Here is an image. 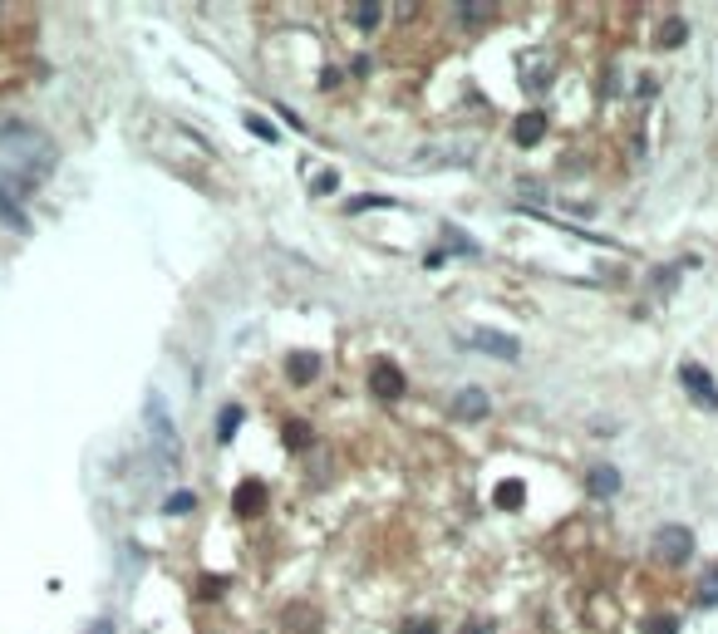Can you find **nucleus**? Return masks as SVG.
<instances>
[{"label":"nucleus","instance_id":"nucleus-5","mask_svg":"<svg viewBox=\"0 0 718 634\" xmlns=\"http://www.w3.org/2000/svg\"><path fill=\"white\" fill-rule=\"evenodd\" d=\"M679 383L694 393V403H699V409L718 413V383L709 379V369H704V364H684V369H679Z\"/></svg>","mask_w":718,"mask_h":634},{"label":"nucleus","instance_id":"nucleus-4","mask_svg":"<svg viewBox=\"0 0 718 634\" xmlns=\"http://www.w3.org/2000/svg\"><path fill=\"white\" fill-rule=\"evenodd\" d=\"M143 418H148V433L158 438V453L178 462V448H182V443H178V428H173V418H168V409H163V399H148V413H143Z\"/></svg>","mask_w":718,"mask_h":634},{"label":"nucleus","instance_id":"nucleus-12","mask_svg":"<svg viewBox=\"0 0 718 634\" xmlns=\"http://www.w3.org/2000/svg\"><path fill=\"white\" fill-rule=\"evenodd\" d=\"M439 158L467 163V158H473V138H463V143H439V148H423V163H439Z\"/></svg>","mask_w":718,"mask_h":634},{"label":"nucleus","instance_id":"nucleus-24","mask_svg":"<svg viewBox=\"0 0 718 634\" xmlns=\"http://www.w3.org/2000/svg\"><path fill=\"white\" fill-rule=\"evenodd\" d=\"M163 506H168V512H192V497H187V492H178V497H168Z\"/></svg>","mask_w":718,"mask_h":634},{"label":"nucleus","instance_id":"nucleus-10","mask_svg":"<svg viewBox=\"0 0 718 634\" xmlns=\"http://www.w3.org/2000/svg\"><path fill=\"white\" fill-rule=\"evenodd\" d=\"M232 506H236V516H256L266 506V487L261 482H242L236 497H232Z\"/></svg>","mask_w":718,"mask_h":634},{"label":"nucleus","instance_id":"nucleus-3","mask_svg":"<svg viewBox=\"0 0 718 634\" xmlns=\"http://www.w3.org/2000/svg\"><path fill=\"white\" fill-rule=\"evenodd\" d=\"M463 345L483 349V355H492V359H522V339L502 335V330H463Z\"/></svg>","mask_w":718,"mask_h":634},{"label":"nucleus","instance_id":"nucleus-25","mask_svg":"<svg viewBox=\"0 0 718 634\" xmlns=\"http://www.w3.org/2000/svg\"><path fill=\"white\" fill-rule=\"evenodd\" d=\"M457 634H492V625H487V620H467V625L457 630Z\"/></svg>","mask_w":718,"mask_h":634},{"label":"nucleus","instance_id":"nucleus-11","mask_svg":"<svg viewBox=\"0 0 718 634\" xmlns=\"http://www.w3.org/2000/svg\"><path fill=\"white\" fill-rule=\"evenodd\" d=\"M286 374H290V379H296V383H310V379H315V374H320V355H310V349H300V355H290V359H286Z\"/></svg>","mask_w":718,"mask_h":634},{"label":"nucleus","instance_id":"nucleus-15","mask_svg":"<svg viewBox=\"0 0 718 634\" xmlns=\"http://www.w3.org/2000/svg\"><path fill=\"white\" fill-rule=\"evenodd\" d=\"M236 428H242V409H236V403H226V409H222V423H217V443H232Z\"/></svg>","mask_w":718,"mask_h":634},{"label":"nucleus","instance_id":"nucleus-2","mask_svg":"<svg viewBox=\"0 0 718 634\" xmlns=\"http://www.w3.org/2000/svg\"><path fill=\"white\" fill-rule=\"evenodd\" d=\"M25 192H30V178H15L10 168H0V222L5 226H25Z\"/></svg>","mask_w":718,"mask_h":634},{"label":"nucleus","instance_id":"nucleus-13","mask_svg":"<svg viewBox=\"0 0 718 634\" xmlns=\"http://www.w3.org/2000/svg\"><path fill=\"white\" fill-rule=\"evenodd\" d=\"M694 600H699L704 610H714V605H718V566H709V570L699 576V590H694Z\"/></svg>","mask_w":718,"mask_h":634},{"label":"nucleus","instance_id":"nucleus-21","mask_svg":"<svg viewBox=\"0 0 718 634\" xmlns=\"http://www.w3.org/2000/svg\"><path fill=\"white\" fill-rule=\"evenodd\" d=\"M644 634H679V625H674V615H654L644 620Z\"/></svg>","mask_w":718,"mask_h":634},{"label":"nucleus","instance_id":"nucleus-9","mask_svg":"<svg viewBox=\"0 0 718 634\" xmlns=\"http://www.w3.org/2000/svg\"><path fill=\"white\" fill-rule=\"evenodd\" d=\"M586 492L590 497H616L620 492V472H616V467H606V462L590 467V472H586Z\"/></svg>","mask_w":718,"mask_h":634},{"label":"nucleus","instance_id":"nucleus-19","mask_svg":"<svg viewBox=\"0 0 718 634\" xmlns=\"http://www.w3.org/2000/svg\"><path fill=\"white\" fill-rule=\"evenodd\" d=\"M246 128H252V133H256V138H261V143H276V138H280V133L270 128V123L261 119V113H246Z\"/></svg>","mask_w":718,"mask_h":634},{"label":"nucleus","instance_id":"nucleus-14","mask_svg":"<svg viewBox=\"0 0 718 634\" xmlns=\"http://www.w3.org/2000/svg\"><path fill=\"white\" fill-rule=\"evenodd\" d=\"M350 20H355L359 30H374L384 20V5H379V0H369V5H350Z\"/></svg>","mask_w":718,"mask_h":634},{"label":"nucleus","instance_id":"nucleus-1","mask_svg":"<svg viewBox=\"0 0 718 634\" xmlns=\"http://www.w3.org/2000/svg\"><path fill=\"white\" fill-rule=\"evenodd\" d=\"M650 550H654V560H660V566H684V560L694 556V532H689V526H679V522H669V526H660V532H654Z\"/></svg>","mask_w":718,"mask_h":634},{"label":"nucleus","instance_id":"nucleus-6","mask_svg":"<svg viewBox=\"0 0 718 634\" xmlns=\"http://www.w3.org/2000/svg\"><path fill=\"white\" fill-rule=\"evenodd\" d=\"M369 389H374V399L394 403V399H403V374L394 369L389 359H379V364L369 369Z\"/></svg>","mask_w":718,"mask_h":634},{"label":"nucleus","instance_id":"nucleus-17","mask_svg":"<svg viewBox=\"0 0 718 634\" xmlns=\"http://www.w3.org/2000/svg\"><path fill=\"white\" fill-rule=\"evenodd\" d=\"M546 75H551V69H546V59H541V55L532 59V65H522V79H527L532 89H541V84H546Z\"/></svg>","mask_w":718,"mask_h":634},{"label":"nucleus","instance_id":"nucleus-26","mask_svg":"<svg viewBox=\"0 0 718 634\" xmlns=\"http://www.w3.org/2000/svg\"><path fill=\"white\" fill-rule=\"evenodd\" d=\"M89 634H113V620H99V625H93Z\"/></svg>","mask_w":718,"mask_h":634},{"label":"nucleus","instance_id":"nucleus-7","mask_svg":"<svg viewBox=\"0 0 718 634\" xmlns=\"http://www.w3.org/2000/svg\"><path fill=\"white\" fill-rule=\"evenodd\" d=\"M541 133H546V113H541V109L522 113V119L512 123V138L522 143V148H536V143H541Z\"/></svg>","mask_w":718,"mask_h":634},{"label":"nucleus","instance_id":"nucleus-23","mask_svg":"<svg viewBox=\"0 0 718 634\" xmlns=\"http://www.w3.org/2000/svg\"><path fill=\"white\" fill-rule=\"evenodd\" d=\"M403 634H439V625H433V620H409Z\"/></svg>","mask_w":718,"mask_h":634},{"label":"nucleus","instance_id":"nucleus-22","mask_svg":"<svg viewBox=\"0 0 718 634\" xmlns=\"http://www.w3.org/2000/svg\"><path fill=\"white\" fill-rule=\"evenodd\" d=\"M457 15H463L467 25H477V20H487L492 10H487V5H457Z\"/></svg>","mask_w":718,"mask_h":634},{"label":"nucleus","instance_id":"nucleus-18","mask_svg":"<svg viewBox=\"0 0 718 634\" xmlns=\"http://www.w3.org/2000/svg\"><path fill=\"white\" fill-rule=\"evenodd\" d=\"M497 506H507V512L522 506V482H502V487H497Z\"/></svg>","mask_w":718,"mask_h":634},{"label":"nucleus","instance_id":"nucleus-16","mask_svg":"<svg viewBox=\"0 0 718 634\" xmlns=\"http://www.w3.org/2000/svg\"><path fill=\"white\" fill-rule=\"evenodd\" d=\"M684 35H689V25H684V20H664L660 35H654V40H660V45L669 49V45H684Z\"/></svg>","mask_w":718,"mask_h":634},{"label":"nucleus","instance_id":"nucleus-20","mask_svg":"<svg viewBox=\"0 0 718 634\" xmlns=\"http://www.w3.org/2000/svg\"><path fill=\"white\" fill-rule=\"evenodd\" d=\"M306 443H310V423H286V448L300 453Z\"/></svg>","mask_w":718,"mask_h":634},{"label":"nucleus","instance_id":"nucleus-8","mask_svg":"<svg viewBox=\"0 0 718 634\" xmlns=\"http://www.w3.org/2000/svg\"><path fill=\"white\" fill-rule=\"evenodd\" d=\"M487 409H492V403H487V393H483V389H463V393H457V399H453V413H457V418H463V423L483 418Z\"/></svg>","mask_w":718,"mask_h":634}]
</instances>
